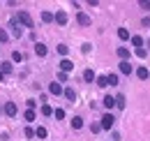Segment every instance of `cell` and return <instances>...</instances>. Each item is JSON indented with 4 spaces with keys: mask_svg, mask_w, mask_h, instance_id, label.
Wrapping results in <instances>:
<instances>
[{
    "mask_svg": "<svg viewBox=\"0 0 150 141\" xmlns=\"http://www.w3.org/2000/svg\"><path fill=\"white\" fill-rule=\"evenodd\" d=\"M67 51H69L67 44H58V53H60V56H67Z\"/></svg>",
    "mask_w": 150,
    "mask_h": 141,
    "instance_id": "484cf974",
    "label": "cell"
},
{
    "mask_svg": "<svg viewBox=\"0 0 150 141\" xmlns=\"http://www.w3.org/2000/svg\"><path fill=\"white\" fill-rule=\"evenodd\" d=\"M120 72H122V74H132V65L129 63H122V65H120Z\"/></svg>",
    "mask_w": 150,
    "mask_h": 141,
    "instance_id": "603a6c76",
    "label": "cell"
},
{
    "mask_svg": "<svg viewBox=\"0 0 150 141\" xmlns=\"http://www.w3.org/2000/svg\"><path fill=\"white\" fill-rule=\"evenodd\" d=\"M16 21H19L21 26H25V28H33V16H30L28 12H19V14H16Z\"/></svg>",
    "mask_w": 150,
    "mask_h": 141,
    "instance_id": "6da1fadb",
    "label": "cell"
},
{
    "mask_svg": "<svg viewBox=\"0 0 150 141\" xmlns=\"http://www.w3.org/2000/svg\"><path fill=\"white\" fill-rule=\"evenodd\" d=\"M2 79H5V74H2V72H0V81H2Z\"/></svg>",
    "mask_w": 150,
    "mask_h": 141,
    "instance_id": "d590c367",
    "label": "cell"
},
{
    "mask_svg": "<svg viewBox=\"0 0 150 141\" xmlns=\"http://www.w3.org/2000/svg\"><path fill=\"white\" fill-rule=\"evenodd\" d=\"M12 60H14V63H21V60H23V53H21V51H14V53H12Z\"/></svg>",
    "mask_w": 150,
    "mask_h": 141,
    "instance_id": "4316f807",
    "label": "cell"
},
{
    "mask_svg": "<svg viewBox=\"0 0 150 141\" xmlns=\"http://www.w3.org/2000/svg\"><path fill=\"white\" fill-rule=\"evenodd\" d=\"M53 116H56L58 120H62V118H65V111H62V109H56V111H53Z\"/></svg>",
    "mask_w": 150,
    "mask_h": 141,
    "instance_id": "1f68e13d",
    "label": "cell"
},
{
    "mask_svg": "<svg viewBox=\"0 0 150 141\" xmlns=\"http://www.w3.org/2000/svg\"><path fill=\"white\" fill-rule=\"evenodd\" d=\"M0 72H2V74H9V72H12V63H2V65H0Z\"/></svg>",
    "mask_w": 150,
    "mask_h": 141,
    "instance_id": "7402d4cb",
    "label": "cell"
},
{
    "mask_svg": "<svg viewBox=\"0 0 150 141\" xmlns=\"http://www.w3.org/2000/svg\"><path fill=\"white\" fill-rule=\"evenodd\" d=\"M141 23H143L146 28H150V16H146V19H143V21H141Z\"/></svg>",
    "mask_w": 150,
    "mask_h": 141,
    "instance_id": "e575fe53",
    "label": "cell"
},
{
    "mask_svg": "<svg viewBox=\"0 0 150 141\" xmlns=\"http://www.w3.org/2000/svg\"><path fill=\"white\" fill-rule=\"evenodd\" d=\"M104 106H106V109H111V106H115V97H111V95H106V97H104Z\"/></svg>",
    "mask_w": 150,
    "mask_h": 141,
    "instance_id": "e0dca14e",
    "label": "cell"
},
{
    "mask_svg": "<svg viewBox=\"0 0 150 141\" xmlns=\"http://www.w3.org/2000/svg\"><path fill=\"white\" fill-rule=\"evenodd\" d=\"M60 70L65 72V74H69V72L74 70V63H72L69 58H62V60H60Z\"/></svg>",
    "mask_w": 150,
    "mask_h": 141,
    "instance_id": "277c9868",
    "label": "cell"
},
{
    "mask_svg": "<svg viewBox=\"0 0 150 141\" xmlns=\"http://www.w3.org/2000/svg\"><path fill=\"white\" fill-rule=\"evenodd\" d=\"M5 113H7L9 118L16 116V104H14V102H7V104H5Z\"/></svg>",
    "mask_w": 150,
    "mask_h": 141,
    "instance_id": "ba28073f",
    "label": "cell"
},
{
    "mask_svg": "<svg viewBox=\"0 0 150 141\" xmlns=\"http://www.w3.org/2000/svg\"><path fill=\"white\" fill-rule=\"evenodd\" d=\"M42 113H44V116H53V109L49 104H42Z\"/></svg>",
    "mask_w": 150,
    "mask_h": 141,
    "instance_id": "d4e9b609",
    "label": "cell"
},
{
    "mask_svg": "<svg viewBox=\"0 0 150 141\" xmlns=\"http://www.w3.org/2000/svg\"><path fill=\"white\" fill-rule=\"evenodd\" d=\"M53 21H56L58 26H67V21H69V19H67V12H62V9L56 12V14H53Z\"/></svg>",
    "mask_w": 150,
    "mask_h": 141,
    "instance_id": "3957f363",
    "label": "cell"
},
{
    "mask_svg": "<svg viewBox=\"0 0 150 141\" xmlns=\"http://www.w3.org/2000/svg\"><path fill=\"white\" fill-rule=\"evenodd\" d=\"M115 106L118 109H125V95H118L115 97Z\"/></svg>",
    "mask_w": 150,
    "mask_h": 141,
    "instance_id": "d6986e66",
    "label": "cell"
},
{
    "mask_svg": "<svg viewBox=\"0 0 150 141\" xmlns=\"http://www.w3.org/2000/svg\"><path fill=\"white\" fill-rule=\"evenodd\" d=\"M90 130H93L95 134H97V132H102V123H99V120H97V123H93V125H90Z\"/></svg>",
    "mask_w": 150,
    "mask_h": 141,
    "instance_id": "4dcf8cb0",
    "label": "cell"
},
{
    "mask_svg": "<svg viewBox=\"0 0 150 141\" xmlns=\"http://www.w3.org/2000/svg\"><path fill=\"white\" fill-rule=\"evenodd\" d=\"M35 137H39V139H46V137H49L46 127H37V130H35Z\"/></svg>",
    "mask_w": 150,
    "mask_h": 141,
    "instance_id": "5bb4252c",
    "label": "cell"
},
{
    "mask_svg": "<svg viewBox=\"0 0 150 141\" xmlns=\"http://www.w3.org/2000/svg\"><path fill=\"white\" fill-rule=\"evenodd\" d=\"M132 44H134V46L139 49V46H143V39H141L139 35H134V37H132Z\"/></svg>",
    "mask_w": 150,
    "mask_h": 141,
    "instance_id": "cb8c5ba5",
    "label": "cell"
},
{
    "mask_svg": "<svg viewBox=\"0 0 150 141\" xmlns=\"http://www.w3.org/2000/svg\"><path fill=\"white\" fill-rule=\"evenodd\" d=\"M76 21H79V26H90V16H88L86 12H79V14H76Z\"/></svg>",
    "mask_w": 150,
    "mask_h": 141,
    "instance_id": "8992f818",
    "label": "cell"
},
{
    "mask_svg": "<svg viewBox=\"0 0 150 141\" xmlns=\"http://www.w3.org/2000/svg\"><path fill=\"white\" fill-rule=\"evenodd\" d=\"M49 93H51V95H62V86H60V83H51V86H49Z\"/></svg>",
    "mask_w": 150,
    "mask_h": 141,
    "instance_id": "9c48e42d",
    "label": "cell"
},
{
    "mask_svg": "<svg viewBox=\"0 0 150 141\" xmlns=\"http://www.w3.org/2000/svg\"><path fill=\"white\" fill-rule=\"evenodd\" d=\"M9 28H12V35H14V37H21V23L16 21V19L9 21Z\"/></svg>",
    "mask_w": 150,
    "mask_h": 141,
    "instance_id": "5b68a950",
    "label": "cell"
},
{
    "mask_svg": "<svg viewBox=\"0 0 150 141\" xmlns=\"http://www.w3.org/2000/svg\"><path fill=\"white\" fill-rule=\"evenodd\" d=\"M95 81H97V86H99V88H104V86H109V79H106L104 74H102V76H97Z\"/></svg>",
    "mask_w": 150,
    "mask_h": 141,
    "instance_id": "2e32d148",
    "label": "cell"
},
{
    "mask_svg": "<svg viewBox=\"0 0 150 141\" xmlns=\"http://www.w3.org/2000/svg\"><path fill=\"white\" fill-rule=\"evenodd\" d=\"M42 21H44V23H51V21H53V14H51V12H42Z\"/></svg>",
    "mask_w": 150,
    "mask_h": 141,
    "instance_id": "ffe728a7",
    "label": "cell"
},
{
    "mask_svg": "<svg viewBox=\"0 0 150 141\" xmlns=\"http://www.w3.org/2000/svg\"><path fill=\"white\" fill-rule=\"evenodd\" d=\"M139 5H141V7H143V9H150V2H148V0H141V2H139Z\"/></svg>",
    "mask_w": 150,
    "mask_h": 141,
    "instance_id": "836d02e7",
    "label": "cell"
},
{
    "mask_svg": "<svg viewBox=\"0 0 150 141\" xmlns=\"http://www.w3.org/2000/svg\"><path fill=\"white\" fill-rule=\"evenodd\" d=\"M35 53H37L39 58H44V56L49 53V49H46V44H42V42H37V44H35Z\"/></svg>",
    "mask_w": 150,
    "mask_h": 141,
    "instance_id": "52a82bcc",
    "label": "cell"
},
{
    "mask_svg": "<svg viewBox=\"0 0 150 141\" xmlns=\"http://www.w3.org/2000/svg\"><path fill=\"white\" fill-rule=\"evenodd\" d=\"M136 76H139V79H143V81H146V79H148V76H150V72H148V67H139V70H136Z\"/></svg>",
    "mask_w": 150,
    "mask_h": 141,
    "instance_id": "30bf717a",
    "label": "cell"
},
{
    "mask_svg": "<svg viewBox=\"0 0 150 141\" xmlns=\"http://www.w3.org/2000/svg\"><path fill=\"white\" fill-rule=\"evenodd\" d=\"M7 39H9V35H7V30H2V28H0V44H5Z\"/></svg>",
    "mask_w": 150,
    "mask_h": 141,
    "instance_id": "83f0119b",
    "label": "cell"
},
{
    "mask_svg": "<svg viewBox=\"0 0 150 141\" xmlns=\"http://www.w3.org/2000/svg\"><path fill=\"white\" fill-rule=\"evenodd\" d=\"M23 118H25L28 123H33V120H35V111H33V109H28V111L23 113Z\"/></svg>",
    "mask_w": 150,
    "mask_h": 141,
    "instance_id": "ac0fdd59",
    "label": "cell"
},
{
    "mask_svg": "<svg viewBox=\"0 0 150 141\" xmlns=\"http://www.w3.org/2000/svg\"><path fill=\"white\" fill-rule=\"evenodd\" d=\"M118 37H120V39H132V35H129L127 28H118Z\"/></svg>",
    "mask_w": 150,
    "mask_h": 141,
    "instance_id": "4fadbf2b",
    "label": "cell"
},
{
    "mask_svg": "<svg viewBox=\"0 0 150 141\" xmlns=\"http://www.w3.org/2000/svg\"><path fill=\"white\" fill-rule=\"evenodd\" d=\"M72 127H74V130H81V127H83V118H81V116H74V118H72Z\"/></svg>",
    "mask_w": 150,
    "mask_h": 141,
    "instance_id": "8fae6325",
    "label": "cell"
},
{
    "mask_svg": "<svg viewBox=\"0 0 150 141\" xmlns=\"http://www.w3.org/2000/svg\"><path fill=\"white\" fill-rule=\"evenodd\" d=\"M99 123H102V130H111L113 123H115V118H113L111 113H104V118H102Z\"/></svg>",
    "mask_w": 150,
    "mask_h": 141,
    "instance_id": "7a4b0ae2",
    "label": "cell"
},
{
    "mask_svg": "<svg viewBox=\"0 0 150 141\" xmlns=\"http://www.w3.org/2000/svg\"><path fill=\"white\" fill-rule=\"evenodd\" d=\"M118 56H120L122 60H127V58H129V51H127L125 46H120V49H118Z\"/></svg>",
    "mask_w": 150,
    "mask_h": 141,
    "instance_id": "44dd1931",
    "label": "cell"
},
{
    "mask_svg": "<svg viewBox=\"0 0 150 141\" xmlns=\"http://www.w3.org/2000/svg\"><path fill=\"white\" fill-rule=\"evenodd\" d=\"M62 95H65V97H67V100H69V102H74L76 100V93L72 88H67V90H62Z\"/></svg>",
    "mask_w": 150,
    "mask_h": 141,
    "instance_id": "9a60e30c",
    "label": "cell"
},
{
    "mask_svg": "<svg viewBox=\"0 0 150 141\" xmlns=\"http://www.w3.org/2000/svg\"><path fill=\"white\" fill-rule=\"evenodd\" d=\"M25 137H28V139H33V137H35V130H33V127H30V125H28V127H25Z\"/></svg>",
    "mask_w": 150,
    "mask_h": 141,
    "instance_id": "d6a6232c",
    "label": "cell"
},
{
    "mask_svg": "<svg viewBox=\"0 0 150 141\" xmlns=\"http://www.w3.org/2000/svg\"><path fill=\"white\" fill-rule=\"evenodd\" d=\"M95 79H97V76H95L93 70H86V72H83V81H88V83H90V81H95Z\"/></svg>",
    "mask_w": 150,
    "mask_h": 141,
    "instance_id": "7c38bea8",
    "label": "cell"
},
{
    "mask_svg": "<svg viewBox=\"0 0 150 141\" xmlns=\"http://www.w3.org/2000/svg\"><path fill=\"white\" fill-rule=\"evenodd\" d=\"M106 79H109V86H115V83H118V74H109Z\"/></svg>",
    "mask_w": 150,
    "mask_h": 141,
    "instance_id": "f1b7e54d",
    "label": "cell"
},
{
    "mask_svg": "<svg viewBox=\"0 0 150 141\" xmlns=\"http://www.w3.org/2000/svg\"><path fill=\"white\" fill-rule=\"evenodd\" d=\"M134 53H136V56H139V58H146V49H143V46H139V49H134Z\"/></svg>",
    "mask_w": 150,
    "mask_h": 141,
    "instance_id": "f546056e",
    "label": "cell"
}]
</instances>
